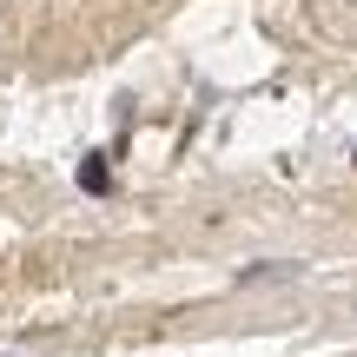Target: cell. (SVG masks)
<instances>
[{
    "instance_id": "obj_1",
    "label": "cell",
    "mask_w": 357,
    "mask_h": 357,
    "mask_svg": "<svg viewBox=\"0 0 357 357\" xmlns=\"http://www.w3.org/2000/svg\"><path fill=\"white\" fill-rule=\"evenodd\" d=\"M113 185V178H106V159H86V166H79V192H106Z\"/></svg>"
}]
</instances>
